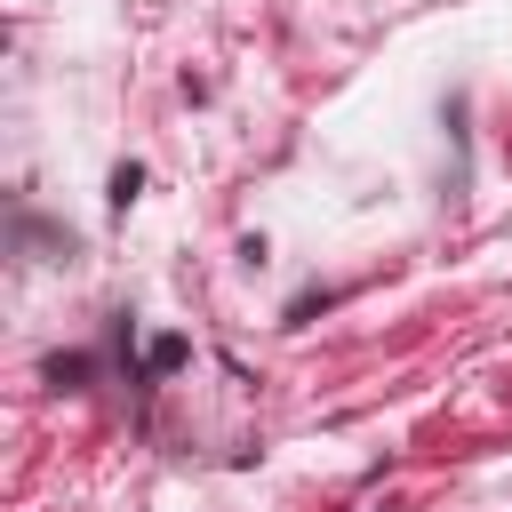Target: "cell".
<instances>
[{"instance_id": "1", "label": "cell", "mask_w": 512, "mask_h": 512, "mask_svg": "<svg viewBox=\"0 0 512 512\" xmlns=\"http://www.w3.org/2000/svg\"><path fill=\"white\" fill-rule=\"evenodd\" d=\"M136 192H144V168H136V160H128V168H112V208H128Z\"/></svg>"}, {"instance_id": "2", "label": "cell", "mask_w": 512, "mask_h": 512, "mask_svg": "<svg viewBox=\"0 0 512 512\" xmlns=\"http://www.w3.org/2000/svg\"><path fill=\"white\" fill-rule=\"evenodd\" d=\"M152 368H160V376L184 368V336H160V344H152Z\"/></svg>"}]
</instances>
